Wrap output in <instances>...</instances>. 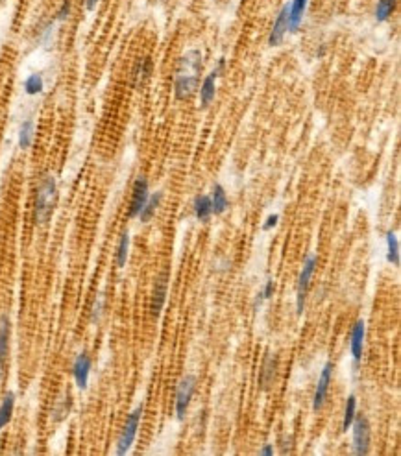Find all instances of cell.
I'll list each match as a JSON object with an SVG mask.
<instances>
[{"label":"cell","mask_w":401,"mask_h":456,"mask_svg":"<svg viewBox=\"0 0 401 456\" xmlns=\"http://www.w3.org/2000/svg\"><path fill=\"white\" fill-rule=\"evenodd\" d=\"M307 4L309 0H292L291 2V15H289V32H298L300 24L303 22Z\"/></svg>","instance_id":"obj_16"},{"label":"cell","mask_w":401,"mask_h":456,"mask_svg":"<svg viewBox=\"0 0 401 456\" xmlns=\"http://www.w3.org/2000/svg\"><path fill=\"white\" fill-rule=\"evenodd\" d=\"M91 366H93V362H91V357L87 353H80L76 360L73 364V377L76 381V386L80 390L87 388V383H89V373H91Z\"/></svg>","instance_id":"obj_11"},{"label":"cell","mask_w":401,"mask_h":456,"mask_svg":"<svg viewBox=\"0 0 401 456\" xmlns=\"http://www.w3.org/2000/svg\"><path fill=\"white\" fill-rule=\"evenodd\" d=\"M56 202H58V183L56 178L48 174L41 179L36 195V222L39 226H45L50 220Z\"/></svg>","instance_id":"obj_2"},{"label":"cell","mask_w":401,"mask_h":456,"mask_svg":"<svg viewBox=\"0 0 401 456\" xmlns=\"http://www.w3.org/2000/svg\"><path fill=\"white\" fill-rule=\"evenodd\" d=\"M259 455H264V456H272V455H274V447L270 446V443H266V446H264L263 449H261V451H259Z\"/></svg>","instance_id":"obj_34"},{"label":"cell","mask_w":401,"mask_h":456,"mask_svg":"<svg viewBox=\"0 0 401 456\" xmlns=\"http://www.w3.org/2000/svg\"><path fill=\"white\" fill-rule=\"evenodd\" d=\"M355 410H357V399L355 395H349L346 401V409H344V420H342V430H348L355 420Z\"/></svg>","instance_id":"obj_28"},{"label":"cell","mask_w":401,"mask_h":456,"mask_svg":"<svg viewBox=\"0 0 401 456\" xmlns=\"http://www.w3.org/2000/svg\"><path fill=\"white\" fill-rule=\"evenodd\" d=\"M398 0H377L375 6V21L386 22L392 17V13L396 11Z\"/></svg>","instance_id":"obj_23"},{"label":"cell","mask_w":401,"mask_h":456,"mask_svg":"<svg viewBox=\"0 0 401 456\" xmlns=\"http://www.w3.org/2000/svg\"><path fill=\"white\" fill-rule=\"evenodd\" d=\"M275 370H278V357L275 355H268L263 364L261 375H259V386H261L263 392H266L272 386V383H274Z\"/></svg>","instance_id":"obj_14"},{"label":"cell","mask_w":401,"mask_h":456,"mask_svg":"<svg viewBox=\"0 0 401 456\" xmlns=\"http://www.w3.org/2000/svg\"><path fill=\"white\" fill-rule=\"evenodd\" d=\"M365 335H366L365 321H357V324L354 326V330H351V342H349V347H351V355H354L355 362H359L361 357H363Z\"/></svg>","instance_id":"obj_15"},{"label":"cell","mask_w":401,"mask_h":456,"mask_svg":"<svg viewBox=\"0 0 401 456\" xmlns=\"http://www.w3.org/2000/svg\"><path fill=\"white\" fill-rule=\"evenodd\" d=\"M315 268H317V257H315V255H309L307 261L303 262L300 279H298V287H296V310H298V314H301V312H303V307H305L307 289H309V283H311Z\"/></svg>","instance_id":"obj_4"},{"label":"cell","mask_w":401,"mask_h":456,"mask_svg":"<svg viewBox=\"0 0 401 456\" xmlns=\"http://www.w3.org/2000/svg\"><path fill=\"white\" fill-rule=\"evenodd\" d=\"M150 73H152V59L150 58L139 59L135 68H133V84L137 85V87L139 85H143L148 79V76H150Z\"/></svg>","instance_id":"obj_22"},{"label":"cell","mask_w":401,"mask_h":456,"mask_svg":"<svg viewBox=\"0 0 401 456\" xmlns=\"http://www.w3.org/2000/svg\"><path fill=\"white\" fill-rule=\"evenodd\" d=\"M70 410V395L69 393H65L61 397L58 399V403L52 409V420L54 421H63L67 418Z\"/></svg>","instance_id":"obj_27"},{"label":"cell","mask_w":401,"mask_h":456,"mask_svg":"<svg viewBox=\"0 0 401 456\" xmlns=\"http://www.w3.org/2000/svg\"><path fill=\"white\" fill-rule=\"evenodd\" d=\"M202 73V52L198 48H192L185 52L180 58V63L176 68L174 95L178 100H187L195 95L200 85Z\"/></svg>","instance_id":"obj_1"},{"label":"cell","mask_w":401,"mask_h":456,"mask_svg":"<svg viewBox=\"0 0 401 456\" xmlns=\"http://www.w3.org/2000/svg\"><path fill=\"white\" fill-rule=\"evenodd\" d=\"M70 10H73V0H63L61 2V6L58 8V11H56V17H54V21L56 22H63L69 19L70 15Z\"/></svg>","instance_id":"obj_29"},{"label":"cell","mask_w":401,"mask_h":456,"mask_svg":"<svg viewBox=\"0 0 401 456\" xmlns=\"http://www.w3.org/2000/svg\"><path fill=\"white\" fill-rule=\"evenodd\" d=\"M102 305H104V301H102V298H98V301H96V303H95V309H93V318H91V320H93V321L100 320Z\"/></svg>","instance_id":"obj_30"},{"label":"cell","mask_w":401,"mask_h":456,"mask_svg":"<svg viewBox=\"0 0 401 456\" xmlns=\"http://www.w3.org/2000/svg\"><path fill=\"white\" fill-rule=\"evenodd\" d=\"M333 370H335V367H333V362H328V364L324 366L322 373H320V379H318L317 390H315V397H312V410H315V412H318V410L324 406V403H326L329 384H331Z\"/></svg>","instance_id":"obj_9"},{"label":"cell","mask_w":401,"mask_h":456,"mask_svg":"<svg viewBox=\"0 0 401 456\" xmlns=\"http://www.w3.org/2000/svg\"><path fill=\"white\" fill-rule=\"evenodd\" d=\"M148 196H150V192H148V179L144 176H139L135 179V183H133L132 199H130V207H128V216L130 218H137L141 209L146 204Z\"/></svg>","instance_id":"obj_7"},{"label":"cell","mask_w":401,"mask_h":456,"mask_svg":"<svg viewBox=\"0 0 401 456\" xmlns=\"http://www.w3.org/2000/svg\"><path fill=\"white\" fill-rule=\"evenodd\" d=\"M43 89H45V79H43L41 74L33 73L24 79V93H27L28 96L41 95Z\"/></svg>","instance_id":"obj_25"},{"label":"cell","mask_w":401,"mask_h":456,"mask_svg":"<svg viewBox=\"0 0 401 456\" xmlns=\"http://www.w3.org/2000/svg\"><path fill=\"white\" fill-rule=\"evenodd\" d=\"M141 418H143V404H139L137 409L128 416L126 423H124V429H122L121 436H119V441H116V455L122 456L130 451V447L133 446L135 436H137Z\"/></svg>","instance_id":"obj_3"},{"label":"cell","mask_w":401,"mask_h":456,"mask_svg":"<svg viewBox=\"0 0 401 456\" xmlns=\"http://www.w3.org/2000/svg\"><path fill=\"white\" fill-rule=\"evenodd\" d=\"M167 290H169V275L163 273V275H159V278L156 279V284H153V292H152V303H150L152 316H156V318L161 314L165 299H167Z\"/></svg>","instance_id":"obj_12"},{"label":"cell","mask_w":401,"mask_h":456,"mask_svg":"<svg viewBox=\"0 0 401 456\" xmlns=\"http://www.w3.org/2000/svg\"><path fill=\"white\" fill-rule=\"evenodd\" d=\"M33 135H36V124H33L32 119H27L21 124V128H19V148L21 150H28V148L32 146Z\"/></svg>","instance_id":"obj_19"},{"label":"cell","mask_w":401,"mask_h":456,"mask_svg":"<svg viewBox=\"0 0 401 456\" xmlns=\"http://www.w3.org/2000/svg\"><path fill=\"white\" fill-rule=\"evenodd\" d=\"M213 209H211V198L206 195H200L195 198V216L200 222H207L211 218Z\"/></svg>","instance_id":"obj_20"},{"label":"cell","mask_w":401,"mask_h":456,"mask_svg":"<svg viewBox=\"0 0 401 456\" xmlns=\"http://www.w3.org/2000/svg\"><path fill=\"white\" fill-rule=\"evenodd\" d=\"M161 199H163V192H156V195L148 196L146 204H144V207L141 209V213H139L141 222H144V224L150 222V218L156 215V211H158V207L161 205Z\"/></svg>","instance_id":"obj_21"},{"label":"cell","mask_w":401,"mask_h":456,"mask_svg":"<svg viewBox=\"0 0 401 456\" xmlns=\"http://www.w3.org/2000/svg\"><path fill=\"white\" fill-rule=\"evenodd\" d=\"M386 259L394 266L400 264V242H398L396 233H392V231L386 233Z\"/></svg>","instance_id":"obj_24"},{"label":"cell","mask_w":401,"mask_h":456,"mask_svg":"<svg viewBox=\"0 0 401 456\" xmlns=\"http://www.w3.org/2000/svg\"><path fill=\"white\" fill-rule=\"evenodd\" d=\"M13 409H15V393L8 392L2 399V403H0V430L11 421Z\"/></svg>","instance_id":"obj_18"},{"label":"cell","mask_w":401,"mask_h":456,"mask_svg":"<svg viewBox=\"0 0 401 456\" xmlns=\"http://www.w3.org/2000/svg\"><path fill=\"white\" fill-rule=\"evenodd\" d=\"M209 198H211L213 215H222V213H226L229 202H227L226 190H224L222 185H215V187H213V192Z\"/></svg>","instance_id":"obj_17"},{"label":"cell","mask_w":401,"mask_h":456,"mask_svg":"<svg viewBox=\"0 0 401 456\" xmlns=\"http://www.w3.org/2000/svg\"><path fill=\"white\" fill-rule=\"evenodd\" d=\"M10 335L11 324L8 316H0V381L4 377L6 360H8V351H10Z\"/></svg>","instance_id":"obj_13"},{"label":"cell","mask_w":401,"mask_h":456,"mask_svg":"<svg viewBox=\"0 0 401 456\" xmlns=\"http://www.w3.org/2000/svg\"><path fill=\"white\" fill-rule=\"evenodd\" d=\"M195 390L196 377L195 375H185L181 379L180 386H178V392H176V416H178V420H183L185 414H187V409H189Z\"/></svg>","instance_id":"obj_5"},{"label":"cell","mask_w":401,"mask_h":456,"mask_svg":"<svg viewBox=\"0 0 401 456\" xmlns=\"http://www.w3.org/2000/svg\"><path fill=\"white\" fill-rule=\"evenodd\" d=\"M274 290H275L274 281H268V283H266V287H264L263 294H261V296H263V298H261V299H268V298H272V294H274Z\"/></svg>","instance_id":"obj_32"},{"label":"cell","mask_w":401,"mask_h":456,"mask_svg":"<svg viewBox=\"0 0 401 456\" xmlns=\"http://www.w3.org/2000/svg\"><path fill=\"white\" fill-rule=\"evenodd\" d=\"M278 220H280V216H278V215H270L268 218H266V222H264V224H263V229L264 231H268V229H272V227H275Z\"/></svg>","instance_id":"obj_31"},{"label":"cell","mask_w":401,"mask_h":456,"mask_svg":"<svg viewBox=\"0 0 401 456\" xmlns=\"http://www.w3.org/2000/svg\"><path fill=\"white\" fill-rule=\"evenodd\" d=\"M354 453L366 455L370 451V423L366 418L354 420Z\"/></svg>","instance_id":"obj_8"},{"label":"cell","mask_w":401,"mask_h":456,"mask_svg":"<svg viewBox=\"0 0 401 456\" xmlns=\"http://www.w3.org/2000/svg\"><path fill=\"white\" fill-rule=\"evenodd\" d=\"M224 70V59L218 61V65L213 68L211 73L207 74L204 84L200 87V107L202 109H207L211 102L215 100V95H217V79L220 76V73Z\"/></svg>","instance_id":"obj_6"},{"label":"cell","mask_w":401,"mask_h":456,"mask_svg":"<svg viewBox=\"0 0 401 456\" xmlns=\"http://www.w3.org/2000/svg\"><path fill=\"white\" fill-rule=\"evenodd\" d=\"M289 15H291V4H285L281 8L280 13H278V19H275L272 32H270V47H278V45H281V41L285 39V33L289 32Z\"/></svg>","instance_id":"obj_10"},{"label":"cell","mask_w":401,"mask_h":456,"mask_svg":"<svg viewBox=\"0 0 401 456\" xmlns=\"http://www.w3.org/2000/svg\"><path fill=\"white\" fill-rule=\"evenodd\" d=\"M128 252H130V235L126 233H122L121 235V241H119V246H116V266L119 268H124L126 266V261H128Z\"/></svg>","instance_id":"obj_26"},{"label":"cell","mask_w":401,"mask_h":456,"mask_svg":"<svg viewBox=\"0 0 401 456\" xmlns=\"http://www.w3.org/2000/svg\"><path fill=\"white\" fill-rule=\"evenodd\" d=\"M98 2H100V0H84L85 10H87V11H95L96 10V6H98Z\"/></svg>","instance_id":"obj_33"}]
</instances>
